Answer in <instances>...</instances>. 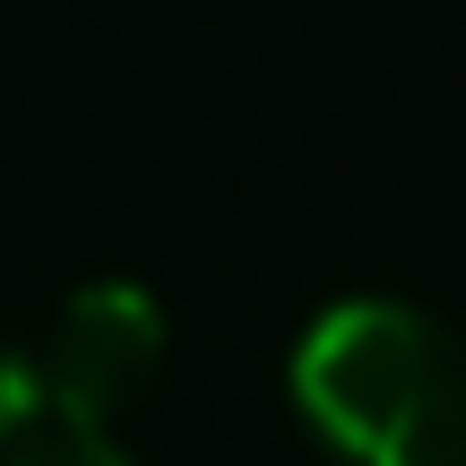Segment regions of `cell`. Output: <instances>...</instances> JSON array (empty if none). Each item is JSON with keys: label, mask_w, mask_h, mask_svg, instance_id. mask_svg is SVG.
I'll use <instances>...</instances> for the list:
<instances>
[{"label": "cell", "mask_w": 466, "mask_h": 466, "mask_svg": "<svg viewBox=\"0 0 466 466\" xmlns=\"http://www.w3.org/2000/svg\"><path fill=\"white\" fill-rule=\"evenodd\" d=\"M285 389L346 466H466V337L406 294L319 302Z\"/></svg>", "instance_id": "cell-1"}, {"label": "cell", "mask_w": 466, "mask_h": 466, "mask_svg": "<svg viewBox=\"0 0 466 466\" xmlns=\"http://www.w3.org/2000/svg\"><path fill=\"white\" fill-rule=\"evenodd\" d=\"M156 363H165V302L138 277H86L61 294L44 346H35V371H44V415L69 423H104L130 398H147Z\"/></svg>", "instance_id": "cell-2"}, {"label": "cell", "mask_w": 466, "mask_h": 466, "mask_svg": "<svg viewBox=\"0 0 466 466\" xmlns=\"http://www.w3.org/2000/svg\"><path fill=\"white\" fill-rule=\"evenodd\" d=\"M0 466H147L138 450H121L104 423H69V415H44L26 441H17Z\"/></svg>", "instance_id": "cell-3"}, {"label": "cell", "mask_w": 466, "mask_h": 466, "mask_svg": "<svg viewBox=\"0 0 466 466\" xmlns=\"http://www.w3.org/2000/svg\"><path fill=\"white\" fill-rule=\"evenodd\" d=\"M35 423H44V371H35V354L0 329V458H9Z\"/></svg>", "instance_id": "cell-4"}]
</instances>
